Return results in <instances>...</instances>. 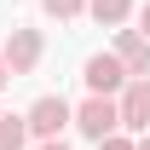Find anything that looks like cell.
Instances as JSON below:
<instances>
[{"mask_svg":"<svg viewBox=\"0 0 150 150\" xmlns=\"http://www.w3.org/2000/svg\"><path fill=\"white\" fill-rule=\"evenodd\" d=\"M23 115H29V133L35 139H64V127H75V104L64 93H40Z\"/></svg>","mask_w":150,"mask_h":150,"instance_id":"obj_1","label":"cell"},{"mask_svg":"<svg viewBox=\"0 0 150 150\" xmlns=\"http://www.w3.org/2000/svg\"><path fill=\"white\" fill-rule=\"evenodd\" d=\"M121 127V110H115V98L110 93H87L81 98V104H75V133H81V139H104V133H115Z\"/></svg>","mask_w":150,"mask_h":150,"instance_id":"obj_2","label":"cell"},{"mask_svg":"<svg viewBox=\"0 0 150 150\" xmlns=\"http://www.w3.org/2000/svg\"><path fill=\"white\" fill-rule=\"evenodd\" d=\"M6 64H12V75H35L40 58H46V35L40 29H29V23H12V35H6Z\"/></svg>","mask_w":150,"mask_h":150,"instance_id":"obj_3","label":"cell"},{"mask_svg":"<svg viewBox=\"0 0 150 150\" xmlns=\"http://www.w3.org/2000/svg\"><path fill=\"white\" fill-rule=\"evenodd\" d=\"M115 110H121V127L139 139V133H150V75H133L127 87L115 93Z\"/></svg>","mask_w":150,"mask_h":150,"instance_id":"obj_4","label":"cell"},{"mask_svg":"<svg viewBox=\"0 0 150 150\" xmlns=\"http://www.w3.org/2000/svg\"><path fill=\"white\" fill-rule=\"evenodd\" d=\"M81 81H87V93H110V98H115L133 75H127V64H121L115 52H93L87 64H81Z\"/></svg>","mask_w":150,"mask_h":150,"instance_id":"obj_5","label":"cell"},{"mask_svg":"<svg viewBox=\"0 0 150 150\" xmlns=\"http://www.w3.org/2000/svg\"><path fill=\"white\" fill-rule=\"evenodd\" d=\"M121 64H127V75H150V35L144 29H115V46H110Z\"/></svg>","mask_w":150,"mask_h":150,"instance_id":"obj_6","label":"cell"},{"mask_svg":"<svg viewBox=\"0 0 150 150\" xmlns=\"http://www.w3.org/2000/svg\"><path fill=\"white\" fill-rule=\"evenodd\" d=\"M133 12H139L133 0H87V18H93L98 29H121V23L133 18Z\"/></svg>","mask_w":150,"mask_h":150,"instance_id":"obj_7","label":"cell"},{"mask_svg":"<svg viewBox=\"0 0 150 150\" xmlns=\"http://www.w3.org/2000/svg\"><path fill=\"white\" fill-rule=\"evenodd\" d=\"M35 133H29V115H6L0 110V150H29Z\"/></svg>","mask_w":150,"mask_h":150,"instance_id":"obj_8","label":"cell"},{"mask_svg":"<svg viewBox=\"0 0 150 150\" xmlns=\"http://www.w3.org/2000/svg\"><path fill=\"white\" fill-rule=\"evenodd\" d=\"M40 12L52 23H69V18H87V0H40Z\"/></svg>","mask_w":150,"mask_h":150,"instance_id":"obj_9","label":"cell"},{"mask_svg":"<svg viewBox=\"0 0 150 150\" xmlns=\"http://www.w3.org/2000/svg\"><path fill=\"white\" fill-rule=\"evenodd\" d=\"M98 150H139V139H133L127 127H115V133H104V139H98Z\"/></svg>","mask_w":150,"mask_h":150,"instance_id":"obj_10","label":"cell"},{"mask_svg":"<svg viewBox=\"0 0 150 150\" xmlns=\"http://www.w3.org/2000/svg\"><path fill=\"white\" fill-rule=\"evenodd\" d=\"M12 81H18V75H12V64H6V52H0V93H6Z\"/></svg>","mask_w":150,"mask_h":150,"instance_id":"obj_11","label":"cell"},{"mask_svg":"<svg viewBox=\"0 0 150 150\" xmlns=\"http://www.w3.org/2000/svg\"><path fill=\"white\" fill-rule=\"evenodd\" d=\"M29 150H69V144H64V139H35Z\"/></svg>","mask_w":150,"mask_h":150,"instance_id":"obj_12","label":"cell"},{"mask_svg":"<svg viewBox=\"0 0 150 150\" xmlns=\"http://www.w3.org/2000/svg\"><path fill=\"white\" fill-rule=\"evenodd\" d=\"M133 18H139V29H144V35H150V0H144V6H139V12H133Z\"/></svg>","mask_w":150,"mask_h":150,"instance_id":"obj_13","label":"cell"},{"mask_svg":"<svg viewBox=\"0 0 150 150\" xmlns=\"http://www.w3.org/2000/svg\"><path fill=\"white\" fill-rule=\"evenodd\" d=\"M139 150H150V133H139Z\"/></svg>","mask_w":150,"mask_h":150,"instance_id":"obj_14","label":"cell"}]
</instances>
